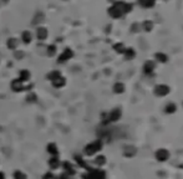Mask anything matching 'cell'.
Segmentation results:
<instances>
[{"instance_id":"1","label":"cell","mask_w":183,"mask_h":179,"mask_svg":"<svg viewBox=\"0 0 183 179\" xmlns=\"http://www.w3.org/2000/svg\"><path fill=\"white\" fill-rule=\"evenodd\" d=\"M11 88H13V91L15 92H21V91H26V90H31L33 88V85H29V86H24L23 82L16 78L11 82Z\"/></svg>"},{"instance_id":"2","label":"cell","mask_w":183,"mask_h":179,"mask_svg":"<svg viewBox=\"0 0 183 179\" xmlns=\"http://www.w3.org/2000/svg\"><path fill=\"white\" fill-rule=\"evenodd\" d=\"M72 51L70 50V49H65V51L59 56V60H57V62L59 63H62V62H66L67 60H70L71 57H72Z\"/></svg>"},{"instance_id":"3","label":"cell","mask_w":183,"mask_h":179,"mask_svg":"<svg viewBox=\"0 0 183 179\" xmlns=\"http://www.w3.org/2000/svg\"><path fill=\"white\" fill-rule=\"evenodd\" d=\"M99 148H100V144L99 143H95V144H90L88 147H86V149H85V153L86 154H94L96 151H99Z\"/></svg>"},{"instance_id":"4","label":"cell","mask_w":183,"mask_h":179,"mask_svg":"<svg viewBox=\"0 0 183 179\" xmlns=\"http://www.w3.org/2000/svg\"><path fill=\"white\" fill-rule=\"evenodd\" d=\"M47 152L51 154V157H57V154H59V151H57V147H56L55 143L47 144Z\"/></svg>"},{"instance_id":"5","label":"cell","mask_w":183,"mask_h":179,"mask_svg":"<svg viewBox=\"0 0 183 179\" xmlns=\"http://www.w3.org/2000/svg\"><path fill=\"white\" fill-rule=\"evenodd\" d=\"M51 83H52V86H54V87L60 88V87H62V86L65 85V78H64L62 76H60V77H57L56 80L51 81Z\"/></svg>"},{"instance_id":"6","label":"cell","mask_w":183,"mask_h":179,"mask_svg":"<svg viewBox=\"0 0 183 179\" xmlns=\"http://www.w3.org/2000/svg\"><path fill=\"white\" fill-rule=\"evenodd\" d=\"M49 165H50L51 169H56V168H59V165H60V160H59V158H57V157H51L50 160H49Z\"/></svg>"},{"instance_id":"7","label":"cell","mask_w":183,"mask_h":179,"mask_svg":"<svg viewBox=\"0 0 183 179\" xmlns=\"http://www.w3.org/2000/svg\"><path fill=\"white\" fill-rule=\"evenodd\" d=\"M46 37H47V30L45 28L38 29V39L39 40H45Z\"/></svg>"},{"instance_id":"8","label":"cell","mask_w":183,"mask_h":179,"mask_svg":"<svg viewBox=\"0 0 183 179\" xmlns=\"http://www.w3.org/2000/svg\"><path fill=\"white\" fill-rule=\"evenodd\" d=\"M30 78V72L28 71V70H21L20 71V77H19V80L21 81V82H25V81H28Z\"/></svg>"},{"instance_id":"9","label":"cell","mask_w":183,"mask_h":179,"mask_svg":"<svg viewBox=\"0 0 183 179\" xmlns=\"http://www.w3.org/2000/svg\"><path fill=\"white\" fill-rule=\"evenodd\" d=\"M31 39H33V36H31V33H30V31H24V33H23L21 40H23L25 44H29V42L31 41Z\"/></svg>"},{"instance_id":"10","label":"cell","mask_w":183,"mask_h":179,"mask_svg":"<svg viewBox=\"0 0 183 179\" xmlns=\"http://www.w3.org/2000/svg\"><path fill=\"white\" fill-rule=\"evenodd\" d=\"M62 167H64V169H65V173H67V174H74V173H75L72 165H71L69 162H65V163L62 164Z\"/></svg>"},{"instance_id":"11","label":"cell","mask_w":183,"mask_h":179,"mask_svg":"<svg viewBox=\"0 0 183 179\" xmlns=\"http://www.w3.org/2000/svg\"><path fill=\"white\" fill-rule=\"evenodd\" d=\"M16 46H18V40H16V39H9V41H8V47L11 49V50H15Z\"/></svg>"},{"instance_id":"12","label":"cell","mask_w":183,"mask_h":179,"mask_svg":"<svg viewBox=\"0 0 183 179\" xmlns=\"http://www.w3.org/2000/svg\"><path fill=\"white\" fill-rule=\"evenodd\" d=\"M61 76V73L59 72V71H52V72H50L49 75H47V78L50 80V81H54V80H56L57 77H60Z\"/></svg>"},{"instance_id":"13","label":"cell","mask_w":183,"mask_h":179,"mask_svg":"<svg viewBox=\"0 0 183 179\" xmlns=\"http://www.w3.org/2000/svg\"><path fill=\"white\" fill-rule=\"evenodd\" d=\"M14 179H28V178H26V175L21 170H16L14 173Z\"/></svg>"},{"instance_id":"14","label":"cell","mask_w":183,"mask_h":179,"mask_svg":"<svg viewBox=\"0 0 183 179\" xmlns=\"http://www.w3.org/2000/svg\"><path fill=\"white\" fill-rule=\"evenodd\" d=\"M55 52H56V46H55V45H50V46L47 47V55H49V56H54Z\"/></svg>"},{"instance_id":"15","label":"cell","mask_w":183,"mask_h":179,"mask_svg":"<svg viewBox=\"0 0 183 179\" xmlns=\"http://www.w3.org/2000/svg\"><path fill=\"white\" fill-rule=\"evenodd\" d=\"M42 18H44V15H42L41 13H38V14H36V16L34 18V21H33V24H39V23L42 20Z\"/></svg>"},{"instance_id":"16","label":"cell","mask_w":183,"mask_h":179,"mask_svg":"<svg viewBox=\"0 0 183 179\" xmlns=\"http://www.w3.org/2000/svg\"><path fill=\"white\" fill-rule=\"evenodd\" d=\"M42 179H56V177H55L51 172H47V173H45V174H44Z\"/></svg>"},{"instance_id":"17","label":"cell","mask_w":183,"mask_h":179,"mask_svg":"<svg viewBox=\"0 0 183 179\" xmlns=\"http://www.w3.org/2000/svg\"><path fill=\"white\" fill-rule=\"evenodd\" d=\"M26 100H28V102H35L36 101V95L35 94H31V95H29L26 97Z\"/></svg>"},{"instance_id":"18","label":"cell","mask_w":183,"mask_h":179,"mask_svg":"<svg viewBox=\"0 0 183 179\" xmlns=\"http://www.w3.org/2000/svg\"><path fill=\"white\" fill-rule=\"evenodd\" d=\"M59 179H70V174H67V173H62V174L59 177Z\"/></svg>"},{"instance_id":"19","label":"cell","mask_w":183,"mask_h":179,"mask_svg":"<svg viewBox=\"0 0 183 179\" xmlns=\"http://www.w3.org/2000/svg\"><path fill=\"white\" fill-rule=\"evenodd\" d=\"M23 56H24V52H20V51H16L15 52V57L16 59H21Z\"/></svg>"},{"instance_id":"20","label":"cell","mask_w":183,"mask_h":179,"mask_svg":"<svg viewBox=\"0 0 183 179\" xmlns=\"http://www.w3.org/2000/svg\"><path fill=\"white\" fill-rule=\"evenodd\" d=\"M0 179H5V174L3 172H0Z\"/></svg>"}]
</instances>
